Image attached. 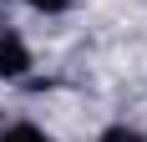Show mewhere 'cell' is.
I'll use <instances>...</instances> for the list:
<instances>
[{"label":"cell","mask_w":147,"mask_h":142,"mask_svg":"<svg viewBox=\"0 0 147 142\" xmlns=\"http://www.w3.org/2000/svg\"><path fill=\"white\" fill-rule=\"evenodd\" d=\"M0 142H56V137L41 132L36 122H10V127H0Z\"/></svg>","instance_id":"obj_2"},{"label":"cell","mask_w":147,"mask_h":142,"mask_svg":"<svg viewBox=\"0 0 147 142\" xmlns=\"http://www.w3.org/2000/svg\"><path fill=\"white\" fill-rule=\"evenodd\" d=\"M26 71H30V51L20 41V30L10 20H0V81H20Z\"/></svg>","instance_id":"obj_1"},{"label":"cell","mask_w":147,"mask_h":142,"mask_svg":"<svg viewBox=\"0 0 147 142\" xmlns=\"http://www.w3.org/2000/svg\"><path fill=\"white\" fill-rule=\"evenodd\" d=\"M26 5H36V10H46V15H61L71 0H26Z\"/></svg>","instance_id":"obj_4"},{"label":"cell","mask_w":147,"mask_h":142,"mask_svg":"<svg viewBox=\"0 0 147 142\" xmlns=\"http://www.w3.org/2000/svg\"><path fill=\"white\" fill-rule=\"evenodd\" d=\"M96 142H147V137H142L137 127H122V122H117V127H107V132H102Z\"/></svg>","instance_id":"obj_3"}]
</instances>
